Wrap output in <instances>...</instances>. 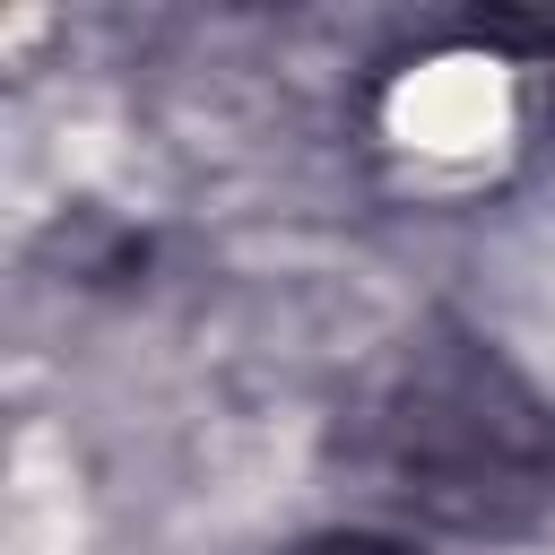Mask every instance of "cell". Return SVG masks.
<instances>
[{"label": "cell", "instance_id": "6da1fadb", "mask_svg": "<svg viewBox=\"0 0 555 555\" xmlns=\"http://www.w3.org/2000/svg\"><path fill=\"white\" fill-rule=\"evenodd\" d=\"M373 468L399 503L442 520H503L546 494V425L486 347L451 338L399 364L373 416Z\"/></svg>", "mask_w": 555, "mask_h": 555}, {"label": "cell", "instance_id": "7a4b0ae2", "mask_svg": "<svg viewBox=\"0 0 555 555\" xmlns=\"http://www.w3.org/2000/svg\"><path fill=\"white\" fill-rule=\"evenodd\" d=\"M278 555H416V546L373 538V529H321V538H295V546H278Z\"/></svg>", "mask_w": 555, "mask_h": 555}]
</instances>
